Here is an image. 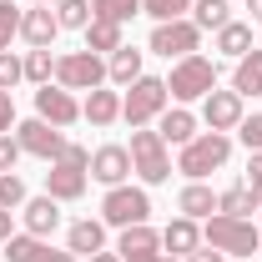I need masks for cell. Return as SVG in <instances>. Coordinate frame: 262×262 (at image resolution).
<instances>
[{
	"label": "cell",
	"mask_w": 262,
	"mask_h": 262,
	"mask_svg": "<svg viewBox=\"0 0 262 262\" xmlns=\"http://www.w3.org/2000/svg\"><path fill=\"white\" fill-rule=\"evenodd\" d=\"M202 242L207 247H217L222 257H252L262 247V237H257V227L247 222V217H207V232H202Z\"/></svg>",
	"instance_id": "1"
},
{
	"label": "cell",
	"mask_w": 262,
	"mask_h": 262,
	"mask_svg": "<svg viewBox=\"0 0 262 262\" xmlns=\"http://www.w3.org/2000/svg\"><path fill=\"white\" fill-rule=\"evenodd\" d=\"M227 157H232V136H227V131H202V136H192V141L182 146L177 171H182V177H192V182H202L207 171H217Z\"/></svg>",
	"instance_id": "2"
},
{
	"label": "cell",
	"mask_w": 262,
	"mask_h": 262,
	"mask_svg": "<svg viewBox=\"0 0 262 262\" xmlns=\"http://www.w3.org/2000/svg\"><path fill=\"white\" fill-rule=\"evenodd\" d=\"M131 171L146 182V187H162L166 177H171V157H166V141H162V131H146V126H136L131 131Z\"/></svg>",
	"instance_id": "3"
},
{
	"label": "cell",
	"mask_w": 262,
	"mask_h": 262,
	"mask_svg": "<svg viewBox=\"0 0 262 262\" xmlns=\"http://www.w3.org/2000/svg\"><path fill=\"white\" fill-rule=\"evenodd\" d=\"M212 86H217V61H207V56H182L171 66V76H166V96L171 101H202Z\"/></svg>",
	"instance_id": "4"
},
{
	"label": "cell",
	"mask_w": 262,
	"mask_h": 262,
	"mask_svg": "<svg viewBox=\"0 0 262 262\" xmlns=\"http://www.w3.org/2000/svg\"><path fill=\"white\" fill-rule=\"evenodd\" d=\"M166 101H171V96H166V81H162V76H136L131 91L121 96V116H126L131 131H136V126H146L151 116H162Z\"/></svg>",
	"instance_id": "5"
},
{
	"label": "cell",
	"mask_w": 262,
	"mask_h": 262,
	"mask_svg": "<svg viewBox=\"0 0 262 262\" xmlns=\"http://www.w3.org/2000/svg\"><path fill=\"white\" fill-rule=\"evenodd\" d=\"M56 86H66V91H96V86H106V61L91 56L86 46L66 51V56H56Z\"/></svg>",
	"instance_id": "6"
},
{
	"label": "cell",
	"mask_w": 262,
	"mask_h": 262,
	"mask_svg": "<svg viewBox=\"0 0 262 262\" xmlns=\"http://www.w3.org/2000/svg\"><path fill=\"white\" fill-rule=\"evenodd\" d=\"M151 217V196L141 192V187H111L106 192V202H101V222L106 227H141Z\"/></svg>",
	"instance_id": "7"
},
{
	"label": "cell",
	"mask_w": 262,
	"mask_h": 262,
	"mask_svg": "<svg viewBox=\"0 0 262 262\" xmlns=\"http://www.w3.org/2000/svg\"><path fill=\"white\" fill-rule=\"evenodd\" d=\"M15 141H20V151H31V157H46V162H61V151H66L61 126H51V121H40V116L20 121V126H15Z\"/></svg>",
	"instance_id": "8"
},
{
	"label": "cell",
	"mask_w": 262,
	"mask_h": 262,
	"mask_svg": "<svg viewBox=\"0 0 262 262\" xmlns=\"http://www.w3.org/2000/svg\"><path fill=\"white\" fill-rule=\"evenodd\" d=\"M196 40H202V31H196L192 20H162V26L151 31V51L166 56V61H171V56L182 61V56H196Z\"/></svg>",
	"instance_id": "9"
},
{
	"label": "cell",
	"mask_w": 262,
	"mask_h": 262,
	"mask_svg": "<svg viewBox=\"0 0 262 262\" xmlns=\"http://www.w3.org/2000/svg\"><path fill=\"white\" fill-rule=\"evenodd\" d=\"M202 121H207L212 131H237V126H242V96L212 86V91L202 96Z\"/></svg>",
	"instance_id": "10"
},
{
	"label": "cell",
	"mask_w": 262,
	"mask_h": 262,
	"mask_svg": "<svg viewBox=\"0 0 262 262\" xmlns=\"http://www.w3.org/2000/svg\"><path fill=\"white\" fill-rule=\"evenodd\" d=\"M35 116L51 121V126H71V121H81V106L66 86H40L35 91Z\"/></svg>",
	"instance_id": "11"
},
{
	"label": "cell",
	"mask_w": 262,
	"mask_h": 262,
	"mask_svg": "<svg viewBox=\"0 0 262 262\" xmlns=\"http://www.w3.org/2000/svg\"><path fill=\"white\" fill-rule=\"evenodd\" d=\"M86 182H91L86 166L51 162V171H46V196H56V202H76V196H86Z\"/></svg>",
	"instance_id": "12"
},
{
	"label": "cell",
	"mask_w": 262,
	"mask_h": 262,
	"mask_svg": "<svg viewBox=\"0 0 262 262\" xmlns=\"http://www.w3.org/2000/svg\"><path fill=\"white\" fill-rule=\"evenodd\" d=\"M5 262H76V252H56L46 237L20 232V237H5Z\"/></svg>",
	"instance_id": "13"
},
{
	"label": "cell",
	"mask_w": 262,
	"mask_h": 262,
	"mask_svg": "<svg viewBox=\"0 0 262 262\" xmlns=\"http://www.w3.org/2000/svg\"><path fill=\"white\" fill-rule=\"evenodd\" d=\"M121 262H162V232H151L146 222L141 227H121Z\"/></svg>",
	"instance_id": "14"
},
{
	"label": "cell",
	"mask_w": 262,
	"mask_h": 262,
	"mask_svg": "<svg viewBox=\"0 0 262 262\" xmlns=\"http://www.w3.org/2000/svg\"><path fill=\"white\" fill-rule=\"evenodd\" d=\"M20 35L31 40L35 51H46L56 35H61V20H56V5H31L26 15H20Z\"/></svg>",
	"instance_id": "15"
},
{
	"label": "cell",
	"mask_w": 262,
	"mask_h": 262,
	"mask_svg": "<svg viewBox=\"0 0 262 262\" xmlns=\"http://www.w3.org/2000/svg\"><path fill=\"white\" fill-rule=\"evenodd\" d=\"M91 177L106 182V187H121L131 177V151L126 146H101V151H91Z\"/></svg>",
	"instance_id": "16"
},
{
	"label": "cell",
	"mask_w": 262,
	"mask_h": 262,
	"mask_svg": "<svg viewBox=\"0 0 262 262\" xmlns=\"http://www.w3.org/2000/svg\"><path fill=\"white\" fill-rule=\"evenodd\" d=\"M20 217H26V232L31 237H51V232L61 227V202L56 196H26Z\"/></svg>",
	"instance_id": "17"
},
{
	"label": "cell",
	"mask_w": 262,
	"mask_h": 262,
	"mask_svg": "<svg viewBox=\"0 0 262 262\" xmlns=\"http://www.w3.org/2000/svg\"><path fill=\"white\" fill-rule=\"evenodd\" d=\"M162 247L171 252V257H192L196 247H202V227H196L192 217H177V222H166Z\"/></svg>",
	"instance_id": "18"
},
{
	"label": "cell",
	"mask_w": 262,
	"mask_h": 262,
	"mask_svg": "<svg viewBox=\"0 0 262 262\" xmlns=\"http://www.w3.org/2000/svg\"><path fill=\"white\" fill-rule=\"evenodd\" d=\"M101 247H106V222H91V217L71 222V232H66V252H86V257H96Z\"/></svg>",
	"instance_id": "19"
},
{
	"label": "cell",
	"mask_w": 262,
	"mask_h": 262,
	"mask_svg": "<svg viewBox=\"0 0 262 262\" xmlns=\"http://www.w3.org/2000/svg\"><path fill=\"white\" fill-rule=\"evenodd\" d=\"M232 91L247 101V96H262V51L252 46L242 61H237V71H232Z\"/></svg>",
	"instance_id": "20"
},
{
	"label": "cell",
	"mask_w": 262,
	"mask_h": 262,
	"mask_svg": "<svg viewBox=\"0 0 262 262\" xmlns=\"http://www.w3.org/2000/svg\"><path fill=\"white\" fill-rule=\"evenodd\" d=\"M81 116H86L91 126H111V121L121 116V96H116V91H106V86H96V91L86 96V106H81Z\"/></svg>",
	"instance_id": "21"
},
{
	"label": "cell",
	"mask_w": 262,
	"mask_h": 262,
	"mask_svg": "<svg viewBox=\"0 0 262 262\" xmlns=\"http://www.w3.org/2000/svg\"><path fill=\"white\" fill-rule=\"evenodd\" d=\"M177 212H182V217H212V212H217V192H212V187H202V182H187V187H182V196H177Z\"/></svg>",
	"instance_id": "22"
},
{
	"label": "cell",
	"mask_w": 262,
	"mask_h": 262,
	"mask_svg": "<svg viewBox=\"0 0 262 262\" xmlns=\"http://www.w3.org/2000/svg\"><path fill=\"white\" fill-rule=\"evenodd\" d=\"M162 141L166 146H187V141H192L196 136V116L192 111H187V106H177V111H162Z\"/></svg>",
	"instance_id": "23"
},
{
	"label": "cell",
	"mask_w": 262,
	"mask_h": 262,
	"mask_svg": "<svg viewBox=\"0 0 262 262\" xmlns=\"http://www.w3.org/2000/svg\"><path fill=\"white\" fill-rule=\"evenodd\" d=\"M121 46H126V35H121L116 20H91V26H86V51H91V56H101V51L111 56V51H121Z\"/></svg>",
	"instance_id": "24"
},
{
	"label": "cell",
	"mask_w": 262,
	"mask_h": 262,
	"mask_svg": "<svg viewBox=\"0 0 262 262\" xmlns=\"http://www.w3.org/2000/svg\"><path fill=\"white\" fill-rule=\"evenodd\" d=\"M262 202L252 196V187L247 182H237V187H227V192H217V212L222 217H252Z\"/></svg>",
	"instance_id": "25"
},
{
	"label": "cell",
	"mask_w": 262,
	"mask_h": 262,
	"mask_svg": "<svg viewBox=\"0 0 262 262\" xmlns=\"http://www.w3.org/2000/svg\"><path fill=\"white\" fill-rule=\"evenodd\" d=\"M136 76H141V51H131V46L111 51V61H106V81H111V86H131Z\"/></svg>",
	"instance_id": "26"
},
{
	"label": "cell",
	"mask_w": 262,
	"mask_h": 262,
	"mask_svg": "<svg viewBox=\"0 0 262 262\" xmlns=\"http://www.w3.org/2000/svg\"><path fill=\"white\" fill-rule=\"evenodd\" d=\"M217 51L232 56V61H242L247 51H252V26H242V20H227L222 31H217Z\"/></svg>",
	"instance_id": "27"
},
{
	"label": "cell",
	"mask_w": 262,
	"mask_h": 262,
	"mask_svg": "<svg viewBox=\"0 0 262 262\" xmlns=\"http://www.w3.org/2000/svg\"><path fill=\"white\" fill-rule=\"evenodd\" d=\"M227 20H232L227 0H192V26L196 31H222Z\"/></svg>",
	"instance_id": "28"
},
{
	"label": "cell",
	"mask_w": 262,
	"mask_h": 262,
	"mask_svg": "<svg viewBox=\"0 0 262 262\" xmlns=\"http://www.w3.org/2000/svg\"><path fill=\"white\" fill-rule=\"evenodd\" d=\"M131 15H141V0H91V20H116V26H126Z\"/></svg>",
	"instance_id": "29"
},
{
	"label": "cell",
	"mask_w": 262,
	"mask_h": 262,
	"mask_svg": "<svg viewBox=\"0 0 262 262\" xmlns=\"http://www.w3.org/2000/svg\"><path fill=\"white\" fill-rule=\"evenodd\" d=\"M56 20H61V31H86L91 26V0H61Z\"/></svg>",
	"instance_id": "30"
},
{
	"label": "cell",
	"mask_w": 262,
	"mask_h": 262,
	"mask_svg": "<svg viewBox=\"0 0 262 262\" xmlns=\"http://www.w3.org/2000/svg\"><path fill=\"white\" fill-rule=\"evenodd\" d=\"M51 76H56L51 46H46V51H31V56H26V81H31V86H51Z\"/></svg>",
	"instance_id": "31"
},
{
	"label": "cell",
	"mask_w": 262,
	"mask_h": 262,
	"mask_svg": "<svg viewBox=\"0 0 262 262\" xmlns=\"http://www.w3.org/2000/svg\"><path fill=\"white\" fill-rule=\"evenodd\" d=\"M187 10H192V0H141V15H151L157 26L162 20H187Z\"/></svg>",
	"instance_id": "32"
},
{
	"label": "cell",
	"mask_w": 262,
	"mask_h": 262,
	"mask_svg": "<svg viewBox=\"0 0 262 262\" xmlns=\"http://www.w3.org/2000/svg\"><path fill=\"white\" fill-rule=\"evenodd\" d=\"M0 207H5V212L26 207V182H20L15 171H0Z\"/></svg>",
	"instance_id": "33"
},
{
	"label": "cell",
	"mask_w": 262,
	"mask_h": 262,
	"mask_svg": "<svg viewBox=\"0 0 262 262\" xmlns=\"http://www.w3.org/2000/svg\"><path fill=\"white\" fill-rule=\"evenodd\" d=\"M20 15L26 10H15L10 0H0V51H10V40L20 35Z\"/></svg>",
	"instance_id": "34"
},
{
	"label": "cell",
	"mask_w": 262,
	"mask_h": 262,
	"mask_svg": "<svg viewBox=\"0 0 262 262\" xmlns=\"http://www.w3.org/2000/svg\"><path fill=\"white\" fill-rule=\"evenodd\" d=\"M26 81V61L15 56V51H0V91H10V86H20Z\"/></svg>",
	"instance_id": "35"
},
{
	"label": "cell",
	"mask_w": 262,
	"mask_h": 262,
	"mask_svg": "<svg viewBox=\"0 0 262 262\" xmlns=\"http://www.w3.org/2000/svg\"><path fill=\"white\" fill-rule=\"evenodd\" d=\"M237 136H242V146H247V151H262V111H252V116H242V126H237Z\"/></svg>",
	"instance_id": "36"
},
{
	"label": "cell",
	"mask_w": 262,
	"mask_h": 262,
	"mask_svg": "<svg viewBox=\"0 0 262 262\" xmlns=\"http://www.w3.org/2000/svg\"><path fill=\"white\" fill-rule=\"evenodd\" d=\"M15 162H20V141L0 136V171H15Z\"/></svg>",
	"instance_id": "37"
},
{
	"label": "cell",
	"mask_w": 262,
	"mask_h": 262,
	"mask_svg": "<svg viewBox=\"0 0 262 262\" xmlns=\"http://www.w3.org/2000/svg\"><path fill=\"white\" fill-rule=\"evenodd\" d=\"M10 126H15V101L10 91H0V136H10Z\"/></svg>",
	"instance_id": "38"
},
{
	"label": "cell",
	"mask_w": 262,
	"mask_h": 262,
	"mask_svg": "<svg viewBox=\"0 0 262 262\" xmlns=\"http://www.w3.org/2000/svg\"><path fill=\"white\" fill-rule=\"evenodd\" d=\"M247 187H252V196L262 202V151H252V162H247Z\"/></svg>",
	"instance_id": "39"
},
{
	"label": "cell",
	"mask_w": 262,
	"mask_h": 262,
	"mask_svg": "<svg viewBox=\"0 0 262 262\" xmlns=\"http://www.w3.org/2000/svg\"><path fill=\"white\" fill-rule=\"evenodd\" d=\"M182 262H227V257H222V252H217V247H196L192 257H182Z\"/></svg>",
	"instance_id": "40"
},
{
	"label": "cell",
	"mask_w": 262,
	"mask_h": 262,
	"mask_svg": "<svg viewBox=\"0 0 262 262\" xmlns=\"http://www.w3.org/2000/svg\"><path fill=\"white\" fill-rule=\"evenodd\" d=\"M5 237H15V232H10V212L0 207V242H5Z\"/></svg>",
	"instance_id": "41"
},
{
	"label": "cell",
	"mask_w": 262,
	"mask_h": 262,
	"mask_svg": "<svg viewBox=\"0 0 262 262\" xmlns=\"http://www.w3.org/2000/svg\"><path fill=\"white\" fill-rule=\"evenodd\" d=\"M91 262H121V252H96Z\"/></svg>",
	"instance_id": "42"
},
{
	"label": "cell",
	"mask_w": 262,
	"mask_h": 262,
	"mask_svg": "<svg viewBox=\"0 0 262 262\" xmlns=\"http://www.w3.org/2000/svg\"><path fill=\"white\" fill-rule=\"evenodd\" d=\"M247 10H252V20H262V0H247Z\"/></svg>",
	"instance_id": "43"
},
{
	"label": "cell",
	"mask_w": 262,
	"mask_h": 262,
	"mask_svg": "<svg viewBox=\"0 0 262 262\" xmlns=\"http://www.w3.org/2000/svg\"><path fill=\"white\" fill-rule=\"evenodd\" d=\"M31 5H61V0H31Z\"/></svg>",
	"instance_id": "44"
},
{
	"label": "cell",
	"mask_w": 262,
	"mask_h": 262,
	"mask_svg": "<svg viewBox=\"0 0 262 262\" xmlns=\"http://www.w3.org/2000/svg\"><path fill=\"white\" fill-rule=\"evenodd\" d=\"M162 262H182V257H162Z\"/></svg>",
	"instance_id": "45"
},
{
	"label": "cell",
	"mask_w": 262,
	"mask_h": 262,
	"mask_svg": "<svg viewBox=\"0 0 262 262\" xmlns=\"http://www.w3.org/2000/svg\"><path fill=\"white\" fill-rule=\"evenodd\" d=\"M257 257H262V247H257Z\"/></svg>",
	"instance_id": "46"
}]
</instances>
